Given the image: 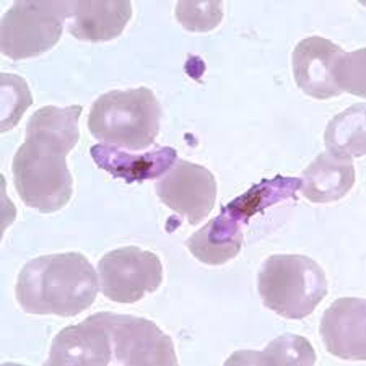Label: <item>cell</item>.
Returning a JSON list of instances; mask_svg holds the SVG:
<instances>
[{
	"mask_svg": "<svg viewBox=\"0 0 366 366\" xmlns=\"http://www.w3.org/2000/svg\"><path fill=\"white\" fill-rule=\"evenodd\" d=\"M157 194L164 205L197 225L214 209L217 181L210 169L186 160L176 162L158 181Z\"/></svg>",
	"mask_w": 366,
	"mask_h": 366,
	"instance_id": "obj_8",
	"label": "cell"
},
{
	"mask_svg": "<svg viewBox=\"0 0 366 366\" xmlns=\"http://www.w3.org/2000/svg\"><path fill=\"white\" fill-rule=\"evenodd\" d=\"M11 171L23 204L41 214L62 210L72 199L74 179L66 155L49 147L25 140L14 158Z\"/></svg>",
	"mask_w": 366,
	"mask_h": 366,
	"instance_id": "obj_4",
	"label": "cell"
},
{
	"mask_svg": "<svg viewBox=\"0 0 366 366\" xmlns=\"http://www.w3.org/2000/svg\"><path fill=\"white\" fill-rule=\"evenodd\" d=\"M355 184V167L350 158L324 152L305 169L303 196L312 204H330L345 197Z\"/></svg>",
	"mask_w": 366,
	"mask_h": 366,
	"instance_id": "obj_14",
	"label": "cell"
},
{
	"mask_svg": "<svg viewBox=\"0 0 366 366\" xmlns=\"http://www.w3.org/2000/svg\"><path fill=\"white\" fill-rule=\"evenodd\" d=\"M0 84H2V124L0 129L2 132H9L11 127H15L20 122L21 116L31 106L33 98L29 93L25 79L20 75L14 74H2L0 75Z\"/></svg>",
	"mask_w": 366,
	"mask_h": 366,
	"instance_id": "obj_20",
	"label": "cell"
},
{
	"mask_svg": "<svg viewBox=\"0 0 366 366\" xmlns=\"http://www.w3.org/2000/svg\"><path fill=\"white\" fill-rule=\"evenodd\" d=\"M162 108L150 88L113 90L99 97L88 114V131L116 149L140 152L160 134Z\"/></svg>",
	"mask_w": 366,
	"mask_h": 366,
	"instance_id": "obj_2",
	"label": "cell"
},
{
	"mask_svg": "<svg viewBox=\"0 0 366 366\" xmlns=\"http://www.w3.org/2000/svg\"><path fill=\"white\" fill-rule=\"evenodd\" d=\"M93 316L108 330L113 345V363L178 365L173 340L153 321L116 312H97Z\"/></svg>",
	"mask_w": 366,
	"mask_h": 366,
	"instance_id": "obj_7",
	"label": "cell"
},
{
	"mask_svg": "<svg viewBox=\"0 0 366 366\" xmlns=\"http://www.w3.org/2000/svg\"><path fill=\"white\" fill-rule=\"evenodd\" d=\"M365 103L345 109L329 122L324 142L329 153L344 158H360L366 153Z\"/></svg>",
	"mask_w": 366,
	"mask_h": 366,
	"instance_id": "obj_19",
	"label": "cell"
},
{
	"mask_svg": "<svg viewBox=\"0 0 366 366\" xmlns=\"http://www.w3.org/2000/svg\"><path fill=\"white\" fill-rule=\"evenodd\" d=\"M98 274L106 298L116 303L132 305L147 293L160 288L163 265L155 252L137 246H124L99 259Z\"/></svg>",
	"mask_w": 366,
	"mask_h": 366,
	"instance_id": "obj_6",
	"label": "cell"
},
{
	"mask_svg": "<svg viewBox=\"0 0 366 366\" xmlns=\"http://www.w3.org/2000/svg\"><path fill=\"white\" fill-rule=\"evenodd\" d=\"M92 158L99 168L132 184L137 181L155 179L173 167L178 153L171 147H158L147 153L134 155L116 147L98 144L90 149Z\"/></svg>",
	"mask_w": 366,
	"mask_h": 366,
	"instance_id": "obj_13",
	"label": "cell"
},
{
	"mask_svg": "<svg viewBox=\"0 0 366 366\" xmlns=\"http://www.w3.org/2000/svg\"><path fill=\"white\" fill-rule=\"evenodd\" d=\"M113 345L108 330L94 316L62 329L52 340L46 365H111Z\"/></svg>",
	"mask_w": 366,
	"mask_h": 366,
	"instance_id": "obj_11",
	"label": "cell"
},
{
	"mask_svg": "<svg viewBox=\"0 0 366 366\" xmlns=\"http://www.w3.org/2000/svg\"><path fill=\"white\" fill-rule=\"evenodd\" d=\"M132 4L127 0L111 2H70L69 31L80 41L106 43L121 36L132 19Z\"/></svg>",
	"mask_w": 366,
	"mask_h": 366,
	"instance_id": "obj_12",
	"label": "cell"
},
{
	"mask_svg": "<svg viewBox=\"0 0 366 366\" xmlns=\"http://www.w3.org/2000/svg\"><path fill=\"white\" fill-rule=\"evenodd\" d=\"M81 106L69 108L44 106L31 116L26 126V142H36L62 155H69L79 144V117Z\"/></svg>",
	"mask_w": 366,
	"mask_h": 366,
	"instance_id": "obj_16",
	"label": "cell"
},
{
	"mask_svg": "<svg viewBox=\"0 0 366 366\" xmlns=\"http://www.w3.org/2000/svg\"><path fill=\"white\" fill-rule=\"evenodd\" d=\"M365 49L344 52L334 67V80L340 92H348L357 97H366L365 86Z\"/></svg>",
	"mask_w": 366,
	"mask_h": 366,
	"instance_id": "obj_22",
	"label": "cell"
},
{
	"mask_svg": "<svg viewBox=\"0 0 366 366\" xmlns=\"http://www.w3.org/2000/svg\"><path fill=\"white\" fill-rule=\"evenodd\" d=\"M300 187L301 179L298 178L275 176L274 179H264L259 184L252 186L243 196L236 197L227 207H223V210L228 212L236 220L246 222L270 205L293 199Z\"/></svg>",
	"mask_w": 366,
	"mask_h": 366,
	"instance_id": "obj_18",
	"label": "cell"
},
{
	"mask_svg": "<svg viewBox=\"0 0 366 366\" xmlns=\"http://www.w3.org/2000/svg\"><path fill=\"white\" fill-rule=\"evenodd\" d=\"M243 229L239 220L222 209V214L187 239V249L207 265H223L232 261L243 247Z\"/></svg>",
	"mask_w": 366,
	"mask_h": 366,
	"instance_id": "obj_15",
	"label": "cell"
},
{
	"mask_svg": "<svg viewBox=\"0 0 366 366\" xmlns=\"http://www.w3.org/2000/svg\"><path fill=\"white\" fill-rule=\"evenodd\" d=\"M257 290L265 308L287 320H305L327 297L329 283L315 259L274 254L259 270Z\"/></svg>",
	"mask_w": 366,
	"mask_h": 366,
	"instance_id": "obj_3",
	"label": "cell"
},
{
	"mask_svg": "<svg viewBox=\"0 0 366 366\" xmlns=\"http://www.w3.org/2000/svg\"><path fill=\"white\" fill-rule=\"evenodd\" d=\"M98 275L80 252L47 254L29 261L16 280V300L36 316L72 317L97 301Z\"/></svg>",
	"mask_w": 366,
	"mask_h": 366,
	"instance_id": "obj_1",
	"label": "cell"
},
{
	"mask_svg": "<svg viewBox=\"0 0 366 366\" xmlns=\"http://www.w3.org/2000/svg\"><path fill=\"white\" fill-rule=\"evenodd\" d=\"M227 365H301L316 363V352L310 340L297 334H283L265 347L264 352H236Z\"/></svg>",
	"mask_w": 366,
	"mask_h": 366,
	"instance_id": "obj_17",
	"label": "cell"
},
{
	"mask_svg": "<svg viewBox=\"0 0 366 366\" xmlns=\"http://www.w3.org/2000/svg\"><path fill=\"white\" fill-rule=\"evenodd\" d=\"M340 46L321 36H310L295 47L292 64L298 88L315 99L335 98L342 93L334 80V67L344 54Z\"/></svg>",
	"mask_w": 366,
	"mask_h": 366,
	"instance_id": "obj_10",
	"label": "cell"
},
{
	"mask_svg": "<svg viewBox=\"0 0 366 366\" xmlns=\"http://www.w3.org/2000/svg\"><path fill=\"white\" fill-rule=\"evenodd\" d=\"M70 15V2H16L5 11L2 54L14 61L38 57L54 47Z\"/></svg>",
	"mask_w": 366,
	"mask_h": 366,
	"instance_id": "obj_5",
	"label": "cell"
},
{
	"mask_svg": "<svg viewBox=\"0 0 366 366\" xmlns=\"http://www.w3.org/2000/svg\"><path fill=\"white\" fill-rule=\"evenodd\" d=\"M321 339L330 355L366 360V303L363 298L335 300L321 320Z\"/></svg>",
	"mask_w": 366,
	"mask_h": 366,
	"instance_id": "obj_9",
	"label": "cell"
},
{
	"mask_svg": "<svg viewBox=\"0 0 366 366\" xmlns=\"http://www.w3.org/2000/svg\"><path fill=\"white\" fill-rule=\"evenodd\" d=\"M176 19L187 31L207 33L220 25L223 9L218 0L214 2H178Z\"/></svg>",
	"mask_w": 366,
	"mask_h": 366,
	"instance_id": "obj_21",
	"label": "cell"
}]
</instances>
